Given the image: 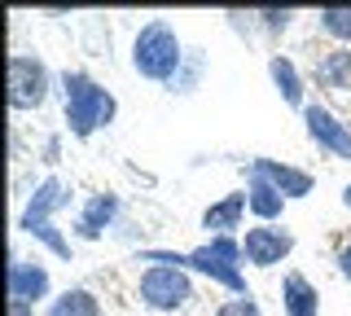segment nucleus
<instances>
[{
	"label": "nucleus",
	"instance_id": "27",
	"mask_svg": "<svg viewBox=\"0 0 351 316\" xmlns=\"http://www.w3.org/2000/svg\"><path fill=\"white\" fill-rule=\"evenodd\" d=\"M343 206H347V211H351V184H347V189H343Z\"/></svg>",
	"mask_w": 351,
	"mask_h": 316
},
{
	"label": "nucleus",
	"instance_id": "1",
	"mask_svg": "<svg viewBox=\"0 0 351 316\" xmlns=\"http://www.w3.org/2000/svg\"><path fill=\"white\" fill-rule=\"evenodd\" d=\"M136 264H167L184 268L189 277H206L211 286L228 290V299L250 294L246 286V255H241V237H206L193 250H171V246H145L136 250Z\"/></svg>",
	"mask_w": 351,
	"mask_h": 316
},
{
	"label": "nucleus",
	"instance_id": "17",
	"mask_svg": "<svg viewBox=\"0 0 351 316\" xmlns=\"http://www.w3.org/2000/svg\"><path fill=\"white\" fill-rule=\"evenodd\" d=\"M44 316H101V299L88 286H66L44 303Z\"/></svg>",
	"mask_w": 351,
	"mask_h": 316
},
{
	"label": "nucleus",
	"instance_id": "16",
	"mask_svg": "<svg viewBox=\"0 0 351 316\" xmlns=\"http://www.w3.org/2000/svg\"><path fill=\"white\" fill-rule=\"evenodd\" d=\"M312 80H316V88H325V93H351V49L347 45L325 49L321 58L312 62Z\"/></svg>",
	"mask_w": 351,
	"mask_h": 316
},
{
	"label": "nucleus",
	"instance_id": "13",
	"mask_svg": "<svg viewBox=\"0 0 351 316\" xmlns=\"http://www.w3.org/2000/svg\"><path fill=\"white\" fill-rule=\"evenodd\" d=\"M268 80H272V88H277V97L285 106H290V110H307V101H312V97H307V75L299 71V62L290 58V53H272L268 58Z\"/></svg>",
	"mask_w": 351,
	"mask_h": 316
},
{
	"label": "nucleus",
	"instance_id": "25",
	"mask_svg": "<svg viewBox=\"0 0 351 316\" xmlns=\"http://www.w3.org/2000/svg\"><path fill=\"white\" fill-rule=\"evenodd\" d=\"M334 268H338V277H343V281H351V237H343V242H338V250H334Z\"/></svg>",
	"mask_w": 351,
	"mask_h": 316
},
{
	"label": "nucleus",
	"instance_id": "3",
	"mask_svg": "<svg viewBox=\"0 0 351 316\" xmlns=\"http://www.w3.org/2000/svg\"><path fill=\"white\" fill-rule=\"evenodd\" d=\"M184 53H189V45L180 40V31H176L167 18H149V23H141L136 36H132L128 62H132V71H136L145 84L171 88L180 66H184Z\"/></svg>",
	"mask_w": 351,
	"mask_h": 316
},
{
	"label": "nucleus",
	"instance_id": "24",
	"mask_svg": "<svg viewBox=\"0 0 351 316\" xmlns=\"http://www.w3.org/2000/svg\"><path fill=\"white\" fill-rule=\"evenodd\" d=\"M40 162H49V167H58V162H62V132L44 136V145H40Z\"/></svg>",
	"mask_w": 351,
	"mask_h": 316
},
{
	"label": "nucleus",
	"instance_id": "15",
	"mask_svg": "<svg viewBox=\"0 0 351 316\" xmlns=\"http://www.w3.org/2000/svg\"><path fill=\"white\" fill-rule=\"evenodd\" d=\"M246 206H250V215H255V224H281L290 198H285L277 184H268L263 176L246 171Z\"/></svg>",
	"mask_w": 351,
	"mask_h": 316
},
{
	"label": "nucleus",
	"instance_id": "26",
	"mask_svg": "<svg viewBox=\"0 0 351 316\" xmlns=\"http://www.w3.org/2000/svg\"><path fill=\"white\" fill-rule=\"evenodd\" d=\"M9 316H36V308L31 303H9Z\"/></svg>",
	"mask_w": 351,
	"mask_h": 316
},
{
	"label": "nucleus",
	"instance_id": "19",
	"mask_svg": "<svg viewBox=\"0 0 351 316\" xmlns=\"http://www.w3.org/2000/svg\"><path fill=\"white\" fill-rule=\"evenodd\" d=\"M22 237H31V242H36V246H44V250H49L53 259H62V264H71V259H75V246H71V237L62 233V224H58V220L31 224V228H27Z\"/></svg>",
	"mask_w": 351,
	"mask_h": 316
},
{
	"label": "nucleus",
	"instance_id": "4",
	"mask_svg": "<svg viewBox=\"0 0 351 316\" xmlns=\"http://www.w3.org/2000/svg\"><path fill=\"white\" fill-rule=\"evenodd\" d=\"M197 299V286L184 268H167V264H149L141 268V281H136V303L154 316H176L184 312L189 303Z\"/></svg>",
	"mask_w": 351,
	"mask_h": 316
},
{
	"label": "nucleus",
	"instance_id": "9",
	"mask_svg": "<svg viewBox=\"0 0 351 316\" xmlns=\"http://www.w3.org/2000/svg\"><path fill=\"white\" fill-rule=\"evenodd\" d=\"M119 211H123V198L119 193H88L80 202V211H75V224H71V237H80V242H101L110 228L119 224Z\"/></svg>",
	"mask_w": 351,
	"mask_h": 316
},
{
	"label": "nucleus",
	"instance_id": "12",
	"mask_svg": "<svg viewBox=\"0 0 351 316\" xmlns=\"http://www.w3.org/2000/svg\"><path fill=\"white\" fill-rule=\"evenodd\" d=\"M246 189H233V193H224V198H215L211 206L202 211V233L206 237H241L246 233Z\"/></svg>",
	"mask_w": 351,
	"mask_h": 316
},
{
	"label": "nucleus",
	"instance_id": "10",
	"mask_svg": "<svg viewBox=\"0 0 351 316\" xmlns=\"http://www.w3.org/2000/svg\"><path fill=\"white\" fill-rule=\"evenodd\" d=\"M53 299V272L40 259H22L18 250L9 255V303H31Z\"/></svg>",
	"mask_w": 351,
	"mask_h": 316
},
{
	"label": "nucleus",
	"instance_id": "22",
	"mask_svg": "<svg viewBox=\"0 0 351 316\" xmlns=\"http://www.w3.org/2000/svg\"><path fill=\"white\" fill-rule=\"evenodd\" d=\"M215 316H263V308H259L255 294H237V299H224V303H219Z\"/></svg>",
	"mask_w": 351,
	"mask_h": 316
},
{
	"label": "nucleus",
	"instance_id": "20",
	"mask_svg": "<svg viewBox=\"0 0 351 316\" xmlns=\"http://www.w3.org/2000/svg\"><path fill=\"white\" fill-rule=\"evenodd\" d=\"M312 18H316V31H325L334 45L351 49V5H321Z\"/></svg>",
	"mask_w": 351,
	"mask_h": 316
},
{
	"label": "nucleus",
	"instance_id": "5",
	"mask_svg": "<svg viewBox=\"0 0 351 316\" xmlns=\"http://www.w3.org/2000/svg\"><path fill=\"white\" fill-rule=\"evenodd\" d=\"M58 93V75L40 53H9V106L18 114H36Z\"/></svg>",
	"mask_w": 351,
	"mask_h": 316
},
{
	"label": "nucleus",
	"instance_id": "14",
	"mask_svg": "<svg viewBox=\"0 0 351 316\" xmlns=\"http://www.w3.org/2000/svg\"><path fill=\"white\" fill-rule=\"evenodd\" d=\"M281 316H321V290L299 268L281 277Z\"/></svg>",
	"mask_w": 351,
	"mask_h": 316
},
{
	"label": "nucleus",
	"instance_id": "11",
	"mask_svg": "<svg viewBox=\"0 0 351 316\" xmlns=\"http://www.w3.org/2000/svg\"><path fill=\"white\" fill-rule=\"evenodd\" d=\"M246 171H255V176H263L268 184H277L290 202H303V198H312V193H316V176H312V171L294 167V162H281V158H268V154L250 158Z\"/></svg>",
	"mask_w": 351,
	"mask_h": 316
},
{
	"label": "nucleus",
	"instance_id": "23",
	"mask_svg": "<svg viewBox=\"0 0 351 316\" xmlns=\"http://www.w3.org/2000/svg\"><path fill=\"white\" fill-rule=\"evenodd\" d=\"M224 23L233 27V31H237L241 40H255V36H259V23H255V9H250V14H241V9H228V14H224Z\"/></svg>",
	"mask_w": 351,
	"mask_h": 316
},
{
	"label": "nucleus",
	"instance_id": "18",
	"mask_svg": "<svg viewBox=\"0 0 351 316\" xmlns=\"http://www.w3.org/2000/svg\"><path fill=\"white\" fill-rule=\"evenodd\" d=\"M206 71H211V58H206V49H189V53H184V66H180V75H176V84H171L167 93H176V97H193L197 88H202Z\"/></svg>",
	"mask_w": 351,
	"mask_h": 316
},
{
	"label": "nucleus",
	"instance_id": "2",
	"mask_svg": "<svg viewBox=\"0 0 351 316\" xmlns=\"http://www.w3.org/2000/svg\"><path fill=\"white\" fill-rule=\"evenodd\" d=\"M58 97H62L66 136H75V141H93L97 132H106L119 119V97L84 66L58 71Z\"/></svg>",
	"mask_w": 351,
	"mask_h": 316
},
{
	"label": "nucleus",
	"instance_id": "21",
	"mask_svg": "<svg viewBox=\"0 0 351 316\" xmlns=\"http://www.w3.org/2000/svg\"><path fill=\"white\" fill-rule=\"evenodd\" d=\"M294 18H299V9H255V23H259V36L277 40L285 31L294 27Z\"/></svg>",
	"mask_w": 351,
	"mask_h": 316
},
{
	"label": "nucleus",
	"instance_id": "7",
	"mask_svg": "<svg viewBox=\"0 0 351 316\" xmlns=\"http://www.w3.org/2000/svg\"><path fill=\"white\" fill-rule=\"evenodd\" d=\"M294 246H299V237L285 224H250L241 233V255L250 268H277L294 255Z\"/></svg>",
	"mask_w": 351,
	"mask_h": 316
},
{
	"label": "nucleus",
	"instance_id": "8",
	"mask_svg": "<svg viewBox=\"0 0 351 316\" xmlns=\"http://www.w3.org/2000/svg\"><path fill=\"white\" fill-rule=\"evenodd\" d=\"M71 202H75V189L58 176V171H49L44 180H36V189H31L27 202H22V211H18V233H27L31 224L58 220V215H62Z\"/></svg>",
	"mask_w": 351,
	"mask_h": 316
},
{
	"label": "nucleus",
	"instance_id": "6",
	"mask_svg": "<svg viewBox=\"0 0 351 316\" xmlns=\"http://www.w3.org/2000/svg\"><path fill=\"white\" fill-rule=\"evenodd\" d=\"M299 119H303L307 141H312L321 154L351 162V123H347L338 110H329L325 101H307V110H303Z\"/></svg>",
	"mask_w": 351,
	"mask_h": 316
}]
</instances>
